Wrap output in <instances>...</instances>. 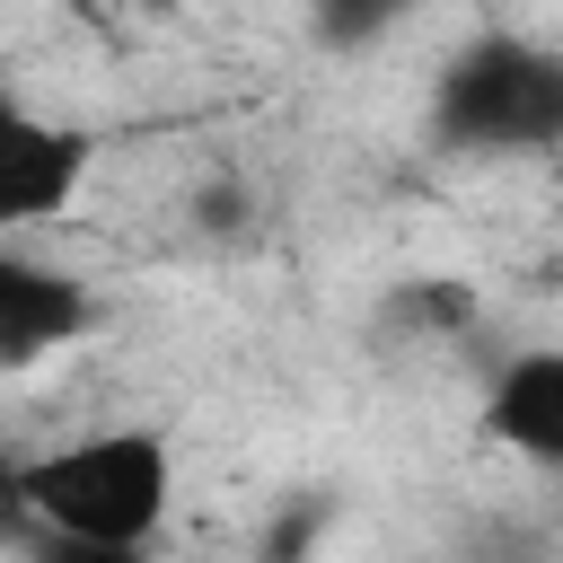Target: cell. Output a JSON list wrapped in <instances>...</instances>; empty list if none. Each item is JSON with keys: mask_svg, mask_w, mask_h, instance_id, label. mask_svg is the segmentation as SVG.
<instances>
[{"mask_svg": "<svg viewBox=\"0 0 563 563\" xmlns=\"http://www.w3.org/2000/svg\"><path fill=\"white\" fill-rule=\"evenodd\" d=\"M484 440L537 475H563V334L519 343L484 378Z\"/></svg>", "mask_w": 563, "mask_h": 563, "instance_id": "5b68a950", "label": "cell"}, {"mask_svg": "<svg viewBox=\"0 0 563 563\" xmlns=\"http://www.w3.org/2000/svg\"><path fill=\"white\" fill-rule=\"evenodd\" d=\"M387 325H405V334H457V325H475V290L457 273H413V282L387 290Z\"/></svg>", "mask_w": 563, "mask_h": 563, "instance_id": "52a82bcc", "label": "cell"}, {"mask_svg": "<svg viewBox=\"0 0 563 563\" xmlns=\"http://www.w3.org/2000/svg\"><path fill=\"white\" fill-rule=\"evenodd\" d=\"M26 563H176L167 545H79V537H26Z\"/></svg>", "mask_w": 563, "mask_h": 563, "instance_id": "ba28073f", "label": "cell"}, {"mask_svg": "<svg viewBox=\"0 0 563 563\" xmlns=\"http://www.w3.org/2000/svg\"><path fill=\"white\" fill-rule=\"evenodd\" d=\"M176 519V440L158 422H106L18 466V528L79 545H158Z\"/></svg>", "mask_w": 563, "mask_h": 563, "instance_id": "6da1fadb", "label": "cell"}, {"mask_svg": "<svg viewBox=\"0 0 563 563\" xmlns=\"http://www.w3.org/2000/svg\"><path fill=\"white\" fill-rule=\"evenodd\" d=\"M413 18H422V0H308V44L334 53V62H352V53L396 44Z\"/></svg>", "mask_w": 563, "mask_h": 563, "instance_id": "8992f818", "label": "cell"}, {"mask_svg": "<svg viewBox=\"0 0 563 563\" xmlns=\"http://www.w3.org/2000/svg\"><path fill=\"white\" fill-rule=\"evenodd\" d=\"M97 317H106V308H97V290H88L70 264L0 238V378H26V369H44L53 352L88 343Z\"/></svg>", "mask_w": 563, "mask_h": 563, "instance_id": "277c9868", "label": "cell"}, {"mask_svg": "<svg viewBox=\"0 0 563 563\" xmlns=\"http://www.w3.org/2000/svg\"><path fill=\"white\" fill-rule=\"evenodd\" d=\"M422 141L440 158L510 167V158H554L563 150V44L484 26L466 35L422 97Z\"/></svg>", "mask_w": 563, "mask_h": 563, "instance_id": "7a4b0ae2", "label": "cell"}, {"mask_svg": "<svg viewBox=\"0 0 563 563\" xmlns=\"http://www.w3.org/2000/svg\"><path fill=\"white\" fill-rule=\"evenodd\" d=\"M97 167V141L44 106H26L9 79H0V238H26L44 220H62L79 202Z\"/></svg>", "mask_w": 563, "mask_h": 563, "instance_id": "3957f363", "label": "cell"}]
</instances>
